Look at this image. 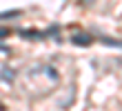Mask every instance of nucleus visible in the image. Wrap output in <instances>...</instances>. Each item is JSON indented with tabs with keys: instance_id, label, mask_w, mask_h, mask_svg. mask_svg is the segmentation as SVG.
<instances>
[{
	"instance_id": "nucleus-1",
	"label": "nucleus",
	"mask_w": 122,
	"mask_h": 111,
	"mask_svg": "<svg viewBox=\"0 0 122 111\" xmlns=\"http://www.w3.org/2000/svg\"><path fill=\"white\" fill-rule=\"evenodd\" d=\"M71 42L78 44V47H89V44L93 42V36L91 33H76L73 38H71Z\"/></svg>"
},
{
	"instance_id": "nucleus-2",
	"label": "nucleus",
	"mask_w": 122,
	"mask_h": 111,
	"mask_svg": "<svg viewBox=\"0 0 122 111\" xmlns=\"http://www.w3.org/2000/svg\"><path fill=\"white\" fill-rule=\"evenodd\" d=\"M13 78H16V71H13V69H7V67H2V71H0V80L13 82Z\"/></svg>"
},
{
	"instance_id": "nucleus-3",
	"label": "nucleus",
	"mask_w": 122,
	"mask_h": 111,
	"mask_svg": "<svg viewBox=\"0 0 122 111\" xmlns=\"http://www.w3.org/2000/svg\"><path fill=\"white\" fill-rule=\"evenodd\" d=\"M18 16H20V9H9V11L0 13V20H9V18H18Z\"/></svg>"
},
{
	"instance_id": "nucleus-4",
	"label": "nucleus",
	"mask_w": 122,
	"mask_h": 111,
	"mask_svg": "<svg viewBox=\"0 0 122 111\" xmlns=\"http://www.w3.org/2000/svg\"><path fill=\"white\" fill-rule=\"evenodd\" d=\"M11 31H9V29H0V38H5V36H9Z\"/></svg>"
}]
</instances>
